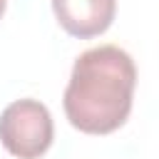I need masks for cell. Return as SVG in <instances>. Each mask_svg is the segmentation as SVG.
I'll return each mask as SVG.
<instances>
[{
    "label": "cell",
    "mask_w": 159,
    "mask_h": 159,
    "mask_svg": "<svg viewBox=\"0 0 159 159\" xmlns=\"http://www.w3.org/2000/svg\"><path fill=\"white\" fill-rule=\"evenodd\" d=\"M137 67L117 45H99L75 60L62 104L72 127L87 134L119 129L132 112Z\"/></svg>",
    "instance_id": "6da1fadb"
},
{
    "label": "cell",
    "mask_w": 159,
    "mask_h": 159,
    "mask_svg": "<svg viewBox=\"0 0 159 159\" xmlns=\"http://www.w3.org/2000/svg\"><path fill=\"white\" fill-rule=\"evenodd\" d=\"M55 124L50 109L37 99H15L0 114V142L20 159H37L52 144Z\"/></svg>",
    "instance_id": "7a4b0ae2"
},
{
    "label": "cell",
    "mask_w": 159,
    "mask_h": 159,
    "mask_svg": "<svg viewBox=\"0 0 159 159\" xmlns=\"http://www.w3.org/2000/svg\"><path fill=\"white\" fill-rule=\"evenodd\" d=\"M52 10L70 35L87 40L112 25L117 0H52Z\"/></svg>",
    "instance_id": "3957f363"
},
{
    "label": "cell",
    "mask_w": 159,
    "mask_h": 159,
    "mask_svg": "<svg viewBox=\"0 0 159 159\" xmlns=\"http://www.w3.org/2000/svg\"><path fill=\"white\" fill-rule=\"evenodd\" d=\"M5 12V0H0V15Z\"/></svg>",
    "instance_id": "277c9868"
}]
</instances>
